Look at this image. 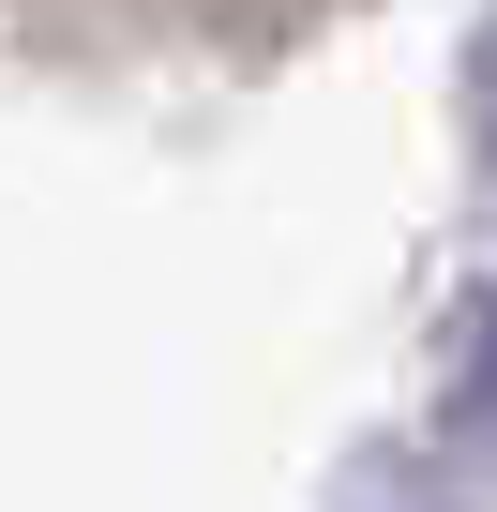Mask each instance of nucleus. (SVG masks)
I'll return each instance as SVG.
<instances>
[{
  "label": "nucleus",
  "mask_w": 497,
  "mask_h": 512,
  "mask_svg": "<svg viewBox=\"0 0 497 512\" xmlns=\"http://www.w3.org/2000/svg\"><path fill=\"white\" fill-rule=\"evenodd\" d=\"M452 437L467 452H497V287L467 302V332H452Z\"/></svg>",
  "instance_id": "f257e3e1"
},
{
  "label": "nucleus",
  "mask_w": 497,
  "mask_h": 512,
  "mask_svg": "<svg viewBox=\"0 0 497 512\" xmlns=\"http://www.w3.org/2000/svg\"><path fill=\"white\" fill-rule=\"evenodd\" d=\"M467 106H482V151H497V31H482V61H467Z\"/></svg>",
  "instance_id": "f03ea898"
}]
</instances>
